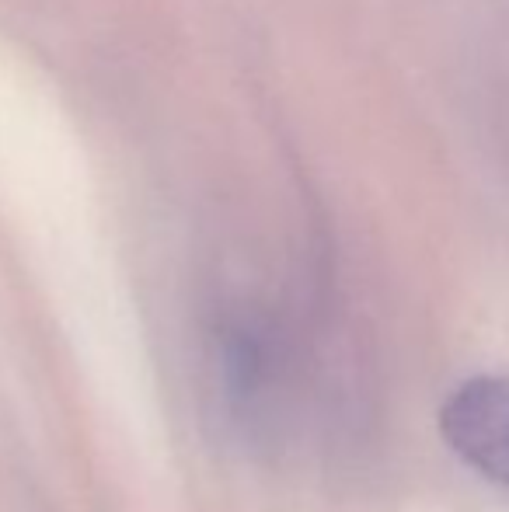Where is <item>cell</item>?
<instances>
[{
    "instance_id": "1",
    "label": "cell",
    "mask_w": 509,
    "mask_h": 512,
    "mask_svg": "<svg viewBox=\"0 0 509 512\" xmlns=\"http://www.w3.org/2000/svg\"><path fill=\"white\" fill-rule=\"evenodd\" d=\"M447 446L485 481L509 492V377H471L440 408Z\"/></svg>"
}]
</instances>
